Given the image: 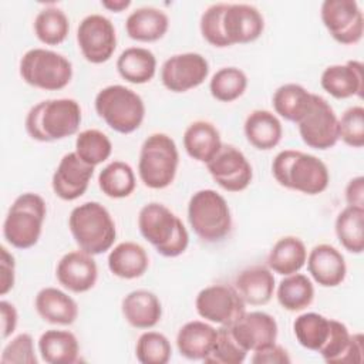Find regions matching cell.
<instances>
[{"label": "cell", "instance_id": "31", "mask_svg": "<svg viewBox=\"0 0 364 364\" xmlns=\"http://www.w3.org/2000/svg\"><path fill=\"white\" fill-rule=\"evenodd\" d=\"M38 353L48 364H74L78 361L80 344L68 330H47L38 338Z\"/></svg>", "mask_w": 364, "mask_h": 364}, {"label": "cell", "instance_id": "44", "mask_svg": "<svg viewBox=\"0 0 364 364\" xmlns=\"http://www.w3.org/2000/svg\"><path fill=\"white\" fill-rule=\"evenodd\" d=\"M228 3H215L209 6L200 16L199 28L202 37L213 47H229L222 33V14Z\"/></svg>", "mask_w": 364, "mask_h": 364}, {"label": "cell", "instance_id": "8", "mask_svg": "<svg viewBox=\"0 0 364 364\" xmlns=\"http://www.w3.org/2000/svg\"><path fill=\"white\" fill-rule=\"evenodd\" d=\"M192 230L205 242H219L232 229V215L226 199L213 189L195 192L188 203Z\"/></svg>", "mask_w": 364, "mask_h": 364}, {"label": "cell", "instance_id": "17", "mask_svg": "<svg viewBox=\"0 0 364 364\" xmlns=\"http://www.w3.org/2000/svg\"><path fill=\"white\" fill-rule=\"evenodd\" d=\"M264 30L262 13L252 4L228 3L222 14V33L228 46L257 40Z\"/></svg>", "mask_w": 364, "mask_h": 364}, {"label": "cell", "instance_id": "6", "mask_svg": "<svg viewBox=\"0 0 364 364\" xmlns=\"http://www.w3.org/2000/svg\"><path fill=\"white\" fill-rule=\"evenodd\" d=\"M178 165V146L169 135L155 132L142 142L138 159V175L146 188H168L176 176Z\"/></svg>", "mask_w": 364, "mask_h": 364}, {"label": "cell", "instance_id": "21", "mask_svg": "<svg viewBox=\"0 0 364 364\" xmlns=\"http://www.w3.org/2000/svg\"><path fill=\"white\" fill-rule=\"evenodd\" d=\"M306 262L310 276L321 287H336L346 279L347 264L344 256L331 245H316L307 255Z\"/></svg>", "mask_w": 364, "mask_h": 364}, {"label": "cell", "instance_id": "26", "mask_svg": "<svg viewBox=\"0 0 364 364\" xmlns=\"http://www.w3.org/2000/svg\"><path fill=\"white\" fill-rule=\"evenodd\" d=\"M218 328L202 320L185 323L176 334V347L188 360H205L216 341Z\"/></svg>", "mask_w": 364, "mask_h": 364}, {"label": "cell", "instance_id": "24", "mask_svg": "<svg viewBox=\"0 0 364 364\" xmlns=\"http://www.w3.org/2000/svg\"><path fill=\"white\" fill-rule=\"evenodd\" d=\"M37 314L47 323L70 326L78 317V304L65 291L57 287L41 289L34 300Z\"/></svg>", "mask_w": 364, "mask_h": 364}, {"label": "cell", "instance_id": "39", "mask_svg": "<svg viewBox=\"0 0 364 364\" xmlns=\"http://www.w3.org/2000/svg\"><path fill=\"white\" fill-rule=\"evenodd\" d=\"M247 88V77L237 67H223L218 70L210 81V95L220 102H232L242 97Z\"/></svg>", "mask_w": 364, "mask_h": 364}, {"label": "cell", "instance_id": "11", "mask_svg": "<svg viewBox=\"0 0 364 364\" xmlns=\"http://www.w3.org/2000/svg\"><path fill=\"white\" fill-rule=\"evenodd\" d=\"M77 43L82 57L88 63L102 64L112 57L117 48L115 27L102 14H88L78 24Z\"/></svg>", "mask_w": 364, "mask_h": 364}, {"label": "cell", "instance_id": "36", "mask_svg": "<svg viewBox=\"0 0 364 364\" xmlns=\"http://www.w3.org/2000/svg\"><path fill=\"white\" fill-rule=\"evenodd\" d=\"M331 320L318 313H303L293 321V333L299 344L307 350L318 353L326 344L330 331Z\"/></svg>", "mask_w": 364, "mask_h": 364}, {"label": "cell", "instance_id": "7", "mask_svg": "<svg viewBox=\"0 0 364 364\" xmlns=\"http://www.w3.org/2000/svg\"><path fill=\"white\" fill-rule=\"evenodd\" d=\"M47 208L44 199L33 192L18 195L3 222V236L16 249L33 247L43 230Z\"/></svg>", "mask_w": 364, "mask_h": 364}, {"label": "cell", "instance_id": "16", "mask_svg": "<svg viewBox=\"0 0 364 364\" xmlns=\"http://www.w3.org/2000/svg\"><path fill=\"white\" fill-rule=\"evenodd\" d=\"M228 327L239 346L247 353L274 344L279 333L276 318L264 311H245Z\"/></svg>", "mask_w": 364, "mask_h": 364}, {"label": "cell", "instance_id": "45", "mask_svg": "<svg viewBox=\"0 0 364 364\" xmlns=\"http://www.w3.org/2000/svg\"><path fill=\"white\" fill-rule=\"evenodd\" d=\"M1 364H37L34 340L28 333H20L3 348Z\"/></svg>", "mask_w": 364, "mask_h": 364}, {"label": "cell", "instance_id": "28", "mask_svg": "<svg viewBox=\"0 0 364 364\" xmlns=\"http://www.w3.org/2000/svg\"><path fill=\"white\" fill-rule=\"evenodd\" d=\"M218 128L209 121H193L183 132V148L186 154L202 164H208L222 148Z\"/></svg>", "mask_w": 364, "mask_h": 364}, {"label": "cell", "instance_id": "4", "mask_svg": "<svg viewBox=\"0 0 364 364\" xmlns=\"http://www.w3.org/2000/svg\"><path fill=\"white\" fill-rule=\"evenodd\" d=\"M70 232L78 247L92 256L109 250L117 237L115 222L100 202H84L68 216Z\"/></svg>", "mask_w": 364, "mask_h": 364}, {"label": "cell", "instance_id": "15", "mask_svg": "<svg viewBox=\"0 0 364 364\" xmlns=\"http://www.w3.org/2000/svg\"><path fill=\"white\" fill-rule=\"evenodd\" d=\"M206 168L213 181L228 192H242L253 179L250 162L233 145H222L219 152L206 164Z\"/></svg>", "mask_w": 364, "mask_h": 364}, {"label": "cell", "instance_id": "10", "mask_svg": "<svg viewBox=\"0 0 364 364\" xmlns=\"http://www.w3.org/2000/svg\"><path fill=\"white\" fill-rule=\"evenodd\" d=\"M297 127L303 142L313 149L326 151L338 141V118L321 95L313 94L311 102Z\"/></svg>", "mask_w": 364, "mask_h": 364}, {"label": "cell", "instance_id": "40", "mask_svg": "<svg viewBox=\"0 0 364 364\" xmlns=\"http://www.w3.org/2000/svg\"><path fill=\"white\" fill-rule=\"evenodd\" d=\"M81 161L91 166L105 162L112 152L109 138L100 129H84L75 138V151Z\"/></svg>", "mask_w": 364, "mask_h": 364}, {"label": "cell", "instance_id": "5", "mask_svg": "<svg viewBox=\"0 0 364 364\" xmlns=\"http://www.w3.org/2000/svg\"><path fill=\"white\" fill-rule=\"evenodd\" d=\"M94 107L98 117L119 134L136 131L145 118V104L141 95L119 84L101 88L95 95Z\"/></svg>", "mask_w": 364, "mask_h": 364}, {"label": "cell", "instance_id": "47", "mask_svg": "<svg viewBox=\"0 0 364 364\" xmlns=\"http://www.w3.org/2000/svg\"><path fill=\"white\" fill-rule=\"evenodd\" d=\"M250 361L253 364H289L291 360L286 348L274 343L272 346L255 351Z\"/></svg>", "mask_w": 364, "mask_h": 364}, {"label": "cell", "instance_id": "42", "mask_svg": "<svg viewBox=\"0 0 364 364\" xmlns=\"http://www.w3.org/2000/svg\"><path fill=\"white\" fill-rule=\"evenodd\" d=\"M246 355L247 351L239 346V343L232 336L229 327L220 326L218 328L213 348L203 361L209 364H240L245 361Z\"/></svg>", "mask_w": 364, "mask_h": 364}, {"label": "cell", "instance_id": "22", "mask_svg": "<svg viewBox=\"0 0 364 364\" xmlns=\"http://www.w3.org/2000/svg\"><path fill=\"white\" fill-rule=\"evenodd\" d=\"M233 287L246 304H267L274 293V276L269 267L255 264L243 269L235 277Z\"/></svg>", "mask_w": 364, "mask_h": 364}, {"label": "cell", "instance_id": "49", "mask_svg": "<svg viewBox=\"0 0 364 364\" xmlns=\"http://www.w3.org/2000/svg\"><path fill=\"white\" fill-rule=\"evenodd\" d=\"M346 202L350 206L364 208V178L355 176L346 186Z\"/></svg>", "mask_w": 364, "mask_h": 364}, {"label": "cell", "instance_id": "29", "mask_svg": "<svg viewBox=\"0 0 364 364\" xmlns=\"http://www.w3.org/2000/svg\"><path fill=\"white\" fill-rule=\"evenodd\" d=\"M109 272L125 280L141 277L149 266L146 250L135 242H121L108 255Z\"/></svg>", "mask_w": 364, "mask_h": 364}, {"label": "cell", "instance_id": "9", "mask_svg": "<svg viewBox=\"0 0 364 364\" xmlns=\"http://www.w3.org/2000/svg\"><path fill=\"white\" fill-rule=\"evenodd\" d=\"M18 73L24 82L46 91H58L73 78L71 61L48 48L27 50L20 58Z\"/></svg>", "mask_w": 364, "mask_h": 364}, {"label": "cell", "instance_id": "23", "mask_svg": "<svg viewBox=\"0 0 364 364\" xmlns=\"http://www.w3.org/2000/svg\"><path fill=\"white\" fill-rule=\"evenodd\" d=\"M124 318L135 328H152L162 317V306L158 296L149 290L129 291L121 303Z\"/></svg>", "mask_w": 364, "mask_h": 364}, {"label": "cell", "instance_id": "14", "mask_svg": "<svg viewBox=\"0 0 364 364\" xmlns=\"http://www.w3.org/2000/svg\"><path fill=\"white\" fill-rule=\"evenodd\" d=\"M208 75L209 63L199 53L173 54L161 67V81L172 92H186L196 88Z\"/></svg>", "mask_w": 364, "mask_h": 364}, {"label": "cell", "instance_id": "30", "mask_svg": "<svg viewBox=\"0 0 364 364\" xmlns=\"http://www.w3.org/2000/svg\"><path fill=\"white\" fill-rule=\"evenodd\" d=\"M307 249L304 242L297 236L280 237L267 255V267L282 276L300 272L306 264Z\"/></svg>", "mask_w": 364, "mask_h": 364}, {"label": "cell", "instance_id": "1", "mask_svg": "<svg viewBox=\"0 0 364 364\" xmlns=\"http://www.w3.org/2000/svg\"><path fill=\"white\" fill-rule=\"evenodd\" d=\"M81 107L73 98L40 101L27 112V134L40 142H54L77 134L81 124Z\"/></svg>", "mask_w": 364, "mask_h": 364}, {"label": "cell", "instance_id": "25", "mask_svg": "<svg viewBox=\"0 0 364 364\" xmlns=\"http://www.w3.org/2000/svg\"><path fill=\"white\" fill-rule=\"evenodd\" d=\"M169 28V18L161 9L152 6L138 7L125 20V31L129 38L141 43H152L162 38Z\"/></svg>", "mask_w": 364, "mask_h": 364}, {"label": "cell", "instance_id": "41", "mask_svg": "<svg viewBox=\"0 0 364 364\" xmlns=\"http://www.w3.org/2000/svg\"><path fill=\"white\" fill-rule=\"evenodd\" d=\"M135 355L141 364H166L172 355L168 337L158 331H145L138 337Z\"/></svg>", "mask_w": 364, "mask_h": 364}, {"label": "cell", "instance_id": "19", "mask_svg": "<svg viewBox=\"0 0 364 364\" xmlns=\"http://www.w3.org/2000/svg\"><path fill=\"white\" fill-rule=\"evenodd\" d=\"M55 277L64 289L73 293H85L95 286L98 267L92 255L81 249L73 250L58 260Z\"/></svg>", "mask_w": 364, "mask_h": 364}, {"label": "cell", "instance_id": "3", "mask_svg": "<svg viewBox=\"0 0 364 364\" xmlns=\"http://www.w3.org/2000/svg\"><path fill=\"white\" fill-rule=\"evenodd\" d=\"M138 229L164 257H176L189 245V233L181 218L159 202H149L141 208Z\"/></svg>", "mask_w": 364, "mask_h": 364}, {"label": "cell", "instance_id": "2", "mask_svg": "<svg viewBox=\"0 0 364 364\" xmlns=\"http://www.w3.org/2000/svg\"><path fill=\"white\" fill-rule=\"evenodd\" d=\"M276 182L306 195L324 192L330 182L327 165L317 156L296 149L280 151L272 162Z\"/></svg>", "mask_w": 364, "mask_h": 364}, {"label": "cell", "instance_id": "27", "mask_svg": "<svg viewBox=\"0 0 364 364\" xmlns=\"http://www.w3.org/2000/svg\"><path fill=\"white\" fill-rule=\"evenodd\" d=\"M247 142L260 151H269L279 145L283 136V127L276 114L267 109L252 111L243 124Z\"/></svg>", "mask_w": 364, "mask_h": 364}, {"label": "cell", "instance_id": "34", "mask_svg": "<svg viewBox=\"0 0 364 364\" xmlns=\"http://www.w3.org/2000/svg\"><path fill=\"white\" fill-rule=\"evenodd\" d=\"M313 92L307 91L303 85L296 82H289L280 85L272 98L274 112L284 118L286 121L297 124L300 118L306 114Z\"/></svg>", "mask_w": 364, "mask_h": 364}, {"label": "cell", "instance_id": "43", "mask_svg": "<svg viewBox=\"0 0 364 364\" xmlns=\"http://www.w3.org/2000/svg\"><path fill=\"white\" fill-rule=\"evenodd\" d=\"M338 139L353 148L364 145V108L353 105L338 118Z\"/></svg>", "mask_w": 364, "mask_h": 364}, {"label": "cell", "instance_id": "37", "mask_svg": "<svg viewBox=\"0 0 364 364\" xmlns=\"http://www.w3.org/2000/svg\"><path fill=\"white\" fill-rule=\"evenodd\" d=\"M135 172L124 161H112L98 173V186L104 195L112 199L128 198L135 189Z\"/></svg>", "mask_w": 364, "mask_h": 364}, {"label": "cell", "instance_id": "20", "mask_svg": "<svg viewBox=\"0 0 364 364\" xmlns=\"http://www.w3.org/2000/svg\"><path fill=\"white\" fill-rule=\"evenodd\" d=\"M320 84L327 94L337 100L361 98L364 91L363 64L357 60H348L344 64L328 65L321 73Z\"/></svg>", "mask_w": 364, "mask_h": 364}, {"label": "cell", "instance_id": "48", "mask_svg": "<svg viewBox=\"0 0 364 364\" xmlns=\"http://www.w3.org/2000/svg\"><path fill=\"white\" fill-rule=\"evenodd\" d=\"M0 314H1V337L3 340H6L16 331L18 314L14 304H11L7 300L0 301Z\"/></svg>", "mask_w": 364, "mask_h": 364}, {"label": "cell", "instance_id": "46", "mask_svg": "<svg viewBox=\"0 0 364 364\" xmlns=\"http://www.w3.org/2000/svg\"><path fill=\"white\" fill-rule=\"evenodd\" d=\"M16 282V262L14 256L6 246H0V294L6 296Z\"/></svg>", "mask_w": 364, "mask_h": 364}, {"label": "cell", "instance_id": "35", "mask_svg": "<svg viewBox=\"0 0 364 364\" xmlns=\"http://www.w3.org/2000/svg\"><path fill=\"white\" fill-rule=\"evenodd\" d=\"M276 297L279 304L287 311H301L314 300V286L303 273L284 276L277 286Z\"/></svg>", "mask_w": 364, "mask_h": 364}, {"label": "cell", "instance_id": "32", "mask_svg": "<svg viewBox=\"0 0 364 364\" xmlns=\"http://www.w3.org/2000/svg\"><path fill=\"white\" fill-rule=\"evenodd\" d=\"M117 71L131 84H145L156 73V58L148 48L128 47L117 60Z\"/></svg>", "mask_w": 364, "mask_h": 364}, {"label": "cell", "instance_id": "12", "mask_svg": "<svg viewBox=\"0 0 364 364\" xmlns=\"http://www.w3.org/2000/svg\"><path fill=\"white\" fill-rule=\"evenodd\" d=\"M320 17L330 36L340 44H355L363 38L364 17L355 0H324Z\"/></svg>", "mask_w": 364, "mask_h": 364}, {"label": "cell", "instance_id": "13", "mask_svg": "<svg viewBox=\"0 0 364 364\" xmlns=\"http://www.w3.org/2000/svg\"><path fill=\"white\" fill-rule=\"evenodd\" d=\"M195 309L206 321L229 326L246 311V303L233 286L210 284L198 293Z\"/></svg>", "mask_w": 364, "mask_h": 364}, {"label": "cell", "instance_id": "38", "mask_svg": "<svg viewBox=\"0 0 364 364\" xmlns=\"http://www.w3.org/2000/svg\"><path fill=\"white\" fill-rule=\"evenodd\" d=\"M33 27L36 37L43 44L57 46L67 38L70 31V20L61 9L48 6L37 13Z\"/></svg>", "mask_w": 364, "mask_h": 364}, {"label": "cell", "instance_id": "18", "mask_svg": "<svg viewBox=\"0 0 364 364\" xmlns=\"http://www.w3.org/2000/svg\"><path fill=\"white\" fill-rule=\"evenodd\" d=\"M94 168L84 161L75 152L65 154L51 178V186L54 193L63 200H75L82 196L94 175Z\"/></svg>", "mask_w": 364, "mask_h": 364}, {"label": "cell", "instance_id": "50", "mask_svg": "<svg viewBox=\"0 0 364 364\" xmlns=\"http://www.w3.org/2000/svg\"><path fill=\"white\" fill-rule=\"evenodd\" d=\"M101 6L109 11L119 13L127 10L131 6V0H102Z\"/></svg>", "mask_w": 364, "mask_h": 364}, {"label": "cell", "instance_id": "33", "mask_svg": "<svg viewBox=\"0 0 364 364\" xmlns=\"http://www.w3.org/2000/svg\"><path fill=\"white\" fill-rule=\"evenodd\" d=\"M334 230L341 246L350 253L364 250V208L347 205L336 218Z\"/></svg>", "mask_w": 364, "mask_h": 364}]
</instances>
